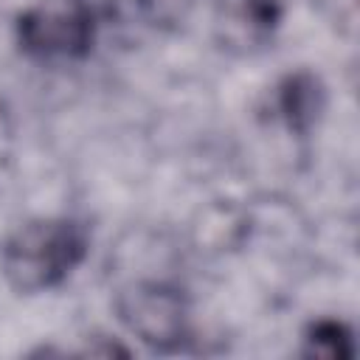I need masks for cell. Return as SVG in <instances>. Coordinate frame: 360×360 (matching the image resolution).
<instances>
[{
	"mask_svg": "<svg viewBox=\"0 0 360 360\" xmlns=\"http://www.w3.org/2000/svg\"><path fill=\"white\" fill-rule=\"evenodd\" d=\"M90 239V225L70 214L28 219L3 239L0 273L20 295L51 292L84 264Z\"/></svg>",
	"mask_w": 360,
	"mask_h": 360,
	"instance_id": "cell-1",
	"label": "cell"
},
{
	"mask_svg": "<svg viewBox=\"0 0 360 360\" xmlns=\"http://www.w3.org/2000/svg\"><path fill=\"white\" fill-rule=\"evenodd\" d=\"M112 0H37L14 25L20 51L39 65H73L93 53Z\"/></svg>",
	"mask_w": 360,
	"mask_h": 360,
	"instance_id": "cell-2",
	"label": "cell"
},
{
	"mask_svg": "<svg viewBox=\"0 0 360 360\" xmlns=\"http://www.w3.org/2000/svg\"><path fill=\"white\" fill-rule=\"evenodd\" d=\"M118 318L158 352H177L188 340V304L172 284L141 281L118 292Z\"/></svg>",
	"mask_w": 360,
	"mask_h": 360,
	"instance_id": "cell-3",
	"label": "cell"
},
{
	"mask_svg": "<svg viewBox=\"0 0 360 360\" xmlns=\"http://www.w3.org/2000/svg\"><path fill=\"white\" fill-rule=\"evenodd\" d=\"M214 39L222 51L233 56H253L264 51L281 22L284 3L281 0H214Z\"/></svg>",
	"mask_w": 360,
	"mask_h": 360,
	"instance_id": "cell-4",
	"label": "cell"
},
{
	"mask_svg": "<svg viewBox=\"0 0 360 360\" xmlns=\"http://www.w3.org/2000/svg\"><path fill=\"white\" fill-rule=\"evenodd\" d=\"M273 107L292 135H309L326 110V87L312 70H292L278 79Z\"/></svg>",
	"mask_w": 360,
	"mask_h": 360,
	"instance_id": "cell-5",
	"label": "cell"
},
{
	"mask_svg": "<svg viewBox=\"0 0 360 360\" xmlns=\"http://www.w3.org/2000/svg\"><path fill=\"white\" fill-rule=\"evenodd\" d=\"M304 357H352L354 354V332L338 318H318L304 329L301 338Z\"/></svg>",
	"mask_w": 360,
	"mask_h": 360,
	"instance_id": "cell-6",
	"label": "cell"
}]
</instances>
